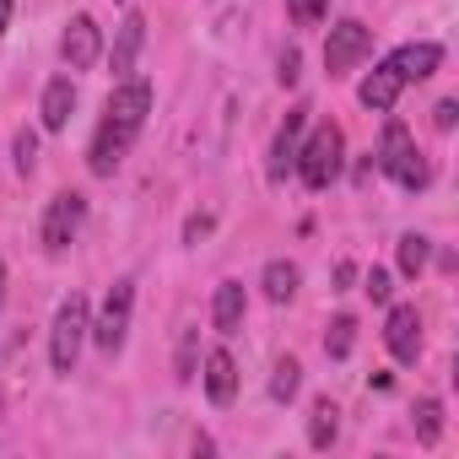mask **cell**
<instances>
[{
  "label": "cell",
  "mask_w": 459,
  "mask_h": 459,
  "mask_svg": "<svg viewBox=\"0 0 459 459\" xmlns=\"http://www.w3.org/2000/svg\"><path fill=\"white\" fill-rule=\"evenodd\" d=\"M427 260H432V244H427L421 233H405V238H400V271L416 281V276L427 271Z\"/></svg>",
  "instance_id": "19"
},
{
  "label": "cell",
  "mask_w": 459,
  "mask_h": 459,
  "mask_svg": "<svg viewBox=\"0 0 459 459\" xmlns=\"http://www.w3.org/2000/svg\"><path fill=\"white\" fill-rule=\"evenodd\" d=\"M389 65L400 71V82L411 87V82H427L437 65H443V49L437 44H405V49H394L389 55Z\"/></svg>",
  "instance_id": "12"
},
{
  "label": "cell",
  "mask_w": 459,
  "mask_h": 459,
  "mask_svg": "<svg viewBox=\"0 0 459 459\" xmlns=\"http://www.w3.org/2000/svg\"><path fill=\"white\" fill-rule=\"evenodd\" d=\"M298 384H303L298 357H281V362H276V378H271V400H281V405H287V400L298 394Z\"/></svg>",
  "instance_id": "21"
},
{
  "label": "cell",
  "mask_w": 459,
  "mask_h": 459,
  "mask_svg": "<svg viewBox=\"0 0 459 459\" xmlns=\"http://www.w3.org/2000/svg\"><path fill=\"white\" fill-rule=\"evenodd\" d=\"M416 437H421L427 448L443 437V405H437V400H421V405H416Z\"/></svg>",
  "instance_id": "22"
},
{
  "label": "cell",
  "mask_w": 459,
  "mask_h": 459,
  "mask_svg": "<svg viewBox=\"0 0 459 459\" xmlns=\"http://www.w3.org/2000/svg\"><path fill=\"white\" fill-rule=\"evenodd\" d=\"M432 114H437V130H454V119H459V103H454V98H443Z\"/></svg>",
  "instance_id": "26"
},
{
  "label": "cell",
  "mask_w": 459,
  "mask_h": 459,
  "mask_svg": "<svg viewBox=\"0 0 459 459\" xmlns=\"http://www.w3.org/2000/svg\"><path fill=\"white\" fill-rule=\"evenodd\" d=\"M335 432H341V411H335L330 400H319V405H314V416H308V443H314V448H330V443H335Z\"/></svg>",
  "instance_id": "18"
},
{
  "label": "cell",
  "mask_w": 459,
  "mask_h": 459,
  "mask_svg": "<svg viewBox=\"0 0 459 459\" xmlns=\"http://www.w3.org/2000/svg\"><path fill=\"white\" fill-rule=\"evenodd\" d=\"M205 394H211V405H233V394H238V362L227 357V351L205 357Z\"/></svg>",
  "instance_id": "15"
},
{
  "label": "cell",
  "mask_w": 459,
  "mask_h": 459,
  "mask_svg": "<svg viewBox=\"0 0 459 459\" xmlns=\"http://www.w3.org/2000/svg\"><path fill=\"white\" fill-rule=\"evenodd\" d=\"M384 346L394 351V362H416V351H421V314H416V303H394L389 308Z\"/></svg>",
  "instance_id": "8"
},
{
  "label": "cell",
  "mask_w": 459,
  "mask_h": 459,
  "mask_svg": "<svg viewBox=\"0 0 459 459\" xmlns=\"http://www.w3.org/2000/svg\"><path fill=\"white\" fill-rule=\"evenodd\" d=\"M60 55H65L71 71H92L98 55H103V33H98V22H92V17H71V22H65V39H60Z\"/></svg>",
  "instance_id": "9"
},
{
  "label": "cell",
  "mask_w": 459,
  "mask_h": 459,
  "mask_svg": "<svg viewBox=\"0 0 459 459\" xmlns=\"http://www.w3.org/2000/svg\"><path fill=\"white\" fill-rule=\"evenodd\" d=\"M265 298L271 303H292L298 298V265L292 260H271L265 265Z\"/></svg>",
  "instance_id": "17"
},
{
  "label": "cell",
  "mask_w": 459,
  "mask_h": 459,
  "mask_svg": "<svg viewBox=\"0 0 459 459\" xmlns=\"http://www.w3.org/2000/svg\"><path fill=\"white\" fill-rule=\"evenodd\" d=\"M82 221H87V200H82L76 189H60V195L49 200V211H44V227H39L44 249H49V255H65L71 238L82 233Z\"/></svg>",
  "instance_id": "6"
},
{
  "label": "cell",
  "mask_w": 459,
  "mask_h": 459,
  "mask_svg": "<svg viewBox=\"0 0 459 459\" xmlns=\"http://www.w3.org/2000/svg\"><path fill=\"white\" fill-rule=\"evenodd\" d=\"M400 87H405V82H400V71L384 60V65H378V71H373V76L357 87V98H362V108H373V114H389V108H394V98H400Z\"/></svg>",
  "instance_id": "13"
},
{
  "label": "cell",
  "mask_w": 459,
  "mask_h": 459,
  "mask_svg": "<svg viewBox=\"0 0 459 459\" xmlns=\"http://www.w3.org/2000/svg\"><path fill=\"white\" fill-rule=\"evenodd\" d=\"M0 292H6V265H0Z\"/></svg>",
  "instance_id": "30"
},
{
  "label": "cell",
  "mask_w": 459,
  "mask_h": 459,
  "mask_svg": "<svg viewBox=\"0 0 459 459\" xmlns=\"http://www.w3.org/2000/svg\"><path fill=\"white\" fill-rule=\"evenodd\" d=\"M211 233V216H189V227H184V238L195 244V238H205Z\"/></svg>",
  "instance_id": "27"
},
{
  "label": "cell",
  "mask_w": 459,
  "mask_h": 459,
  "mask_svg": "<svg viewBox=\"0 0 459 459\" xmlns=\"http://www.w3.org/2000/svg\"><path fill=\"white\" fill-rule=\"evenodd\" d=\"M12 28V0H0V33Z\"/></svg>",
  "instance_id": "29"
},
{
  "label": "cell",
  "mask_w": 459,
  "mask_h": 459,
  "mask_svg": "<svg viewBox=\"0 0 459 459\" xmlns=\"http://www.w3.org/2000/svg\"><path fill=\"white\" fill-rule=\"evenodd\" d=\"M378 168L400 184V189H427L432 184V168H427V157L416 152V141H411V130L400 125V119H389L384 125V141H378Z\"/></svg>",
  "instance_id": "3"
},
{
  "label": "cell",
  "mask_w": 459,
  "mask_h": 459,
  "mask_svg": "<svg viewBox=\"0 0 459 459\" xmlns=\"http://www.w3.org/2000/svg\"><path fill=\"white\" fill-rule=\"evenodd\" d=\"M39 114H44V130H65L71 114H76V82H71V76H55V82L44 87Z\"/></svg>",
  "instance_id": "14"
},
{
  "label": "cell",
  "mask_w": 459,
  "mask_h": 459,
  "mask_svg": "<svg viewBox=\"0 0 459 459\" xmlns=\"http://www.w3.org/2000/svg\"><path fill=\"white\" fill-rule=\"evenodd\" d=\"M281 82H287V87L298 82V49H287V55H281Z\"/></svg>",
  "instance_id": "28"
},
{
  "label": "cell",
  "mask_w": 459,
  "mask_h": 459,
  "mask_svg": "<svg viewBox=\"0 0 459 459\" xmlns=\"http://www.w3.org/2000/svg\"><path fill=\"white\" fill-rule=\"evenodd\" d=\"M146 114H152V82H135V76H130V82H119V87L108 92L103 125H98L92 152H87V168H92L98 178H108V173L125 162V152H130V141L141 135Z\"/></svg>",
  "instance_id": "1"
},
{
  "label": "cell",
  "mask_w": 459,
  "mask_h": 459,
  "mask_svg": "<svg viewBox=\"0 0 459 459\" xmlns=\"http://www.w3.org/2000/svg\"><path fill=\"white\" fill-rule=\"evenodd\" d=\"M303 125H308V108H292V114H287V125L276 130V146H271V168H265L276 184H281V178L292 173V162H298V146H303Z\"/></svg>",
  "instance_id": "10"
},
{
  "label": "cell",
  "mask_w": 459,
  "mask_h": 459,
  "mask_svg": "<svg viewBox=\"0 0 459 459\" xmlns=\"http://www.w3.org/2000/svg\"><path fill=\"white\" fill-rule=\"evenodd\" d=\"M389 292H394V287H389V271H373V276H368V298H373V303H389Z\"/></svg>",
  "instance_id": "25"
},
{
  "label": "cell",
  "mask_w": 459,
  "mask_h": 459,
  "mask_svg": "<svg viewBox=\"0 0 459 459\" xmlns=\"http://www.w3.org/2000/svg\"><path fill=\"white\" fill-rule=\"evenodd\" d=\"M87 325H92L87 298L71 292V298L60 303V314H55V330H49V362H55V373H76V357H82Z\"/></svg>",
  "instance_id": "4"
},
{
  "label": "cell",
  "mask_w": 459,
  "mask_h": 459,
  "mask_svg": "<svg viewBox=\"0 0 459 459\" xmlns=\"http://www.w3.org/2000/svg\"><path fill=\"white\" fill-rule=\"evenodd\" d=\"M351 346H357V319H351V314L330 319V330H325V351L341 362V357H351Z\"/></svg>",
  "instance_id": "20"
},
{
  "label": "cell",
  "mask_w": 459,
  "mask_h": 459,
  "mask_svg": "<svg viewBox=\"0 0 459 459\" xmlns=\"http://www.w3.org/2000/svg\"><path fill=\"white\" fill-rule=\"evenodd\" d=\"M368 49H373V33L346 17V22H335L330 39H325V71H330V76H346L357 60H368Z\"/></svg>",
  "instance_id": "7"
},
{
  "label": "cell",
  "mask_w": 459,
  "mask_h": 459,
  "mask_svg": "<svg viewBox=\"0 0 459 459\" xmlns=\"http://www.w3.org/2000/svg\"><path fill=\"white\" fill-rule=\"evenodd\" d=\"M33 162H39V135L17 130V173H33Z\"/></svg>",
  "instance_id": "24"
},
{
  "label": "cell",
  "mask_w": 459,
  "mask_h": 459,
  "mask_svg": "<svg viewBox=\"0 0 459 459\" xmlns=\"http://www.w3.org/2000/svg\"><path fill=\"white\" fill-rule=\"evenodd\" d=\"M341 157H346V135H341V125H314V135L298 146V178L308 184V189H330L335 178H341Z\"/></svg>",
  "instance_id": "2"
},
{
  "label": "cell",
  "mask_w": 459,
  "mask_h": 459,
  "mask_svg": "<svg viewBox=\"0 0 459 459\" xmlns=\"http://www.w3.org/2000/svg\"><path fill=\"white\" fill-rule=\"evenodd\" d=\"M130 308H135V281H114V287H108V298H103V308H98V319L87 325V330H92V341H98V351H108V357H119V351H125Z\"/></svg>",
  "instance_id": "5"
},
{
  "label": "cell",
  "mask_w": 459,
  "mask_h": 459,
  "mask_svg": "<svg viewBox=\"0 0 459 459\" xmlns=\"http://www.w3.org/2000/svg\"><path fill=\"white\" fill-rule=\"evenodd\" d=\"M244 308H249L244 281H221L216 298H211V325H216L221 335H238V330H244Z\"/></svg>",
  "instance_id": "11"
},
{
  "label": "cell",
  "mask_w": 459,
  "mask_h": 459,
  "mask_svg": "<svg viewBox=\"0 0 459 459\" xmlns=\"http://www.w3.org/2000/svg\"><path fill=\"white\" fill-rule=\"evenodd\" d=\"M287 12H292V22L308 28V22H319V17L330 12V0H287Z\"/></svg>",
  "instance_id": "23"
},
{
  "label": "cell",
  "mask_w": 459,
  "mask_h": 459,
  "mask_svg": "<svg viewBox=\"0 0 459 459\" xmlns=\"http://www.w3.org/2000/svg\"><path fill=\"white\" fill-rule=\"evenodd\" d=\"M141 44H146V22L130 12L125 22H119V39H114V82H130V71H135V55H141Z\"/></svg>",
  "instance_id": "16"
}]
</instances>
